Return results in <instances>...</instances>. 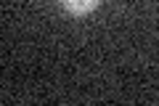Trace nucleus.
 <instances>
[{"instance_id":"nucleus-1","label":"nucleus","mask_w":159,"mask_h":106,"mask_svg":"<svg viewBox=\"0 0 159 106\" xmlns=\"http://www.w3.org/2000/svg\"><path fill=\"white\" fill-rule=\"evenodd\" d=\"M58 3H61V8L66 13H72V16H88V13H93L98 8L101 0H58Z\"/></svg>"}]
</instances>
